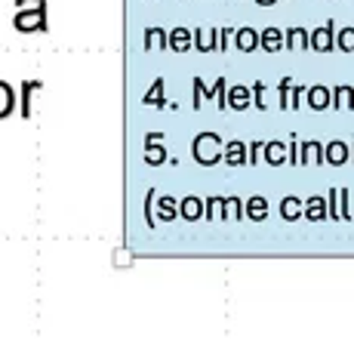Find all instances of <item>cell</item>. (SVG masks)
<instances>
[{
  "label": "cell",
  "mask_w": 354,
  "mask_h": 342,
  "mask_svg": "<svg viewBox=\"0 0 354 342\" xmlns=\"http://www.w3.org/2000/svg\"><path fill=\"white\" fill-rule=\"evenodd\" d=\"M222 145H225V142L216 133H201V136H194V142H192V154L201 167H216V163L222 161Z\"/></svg>",
  "instance_id": "1"
},
{
  "label": "cell",
  "mask_w": 354,
  "mask_h": 342,
  "mask_svg": "<svg viewBox=\"0 0 354 342\" xmlns=\"http://www.w3.org/2000/svg\"><path fill=\"white\" fill-rule=\"evenodd\" d=\"M333 46H336V22H326L324 28H317V31L308 34V50L333 53Z\"/></svg>",
  "instance_id": "2"
},
{
  "label": "cell",
  "mask_w": 354,
  "mask_h": 342,
  "mask_svg": "<svg viewBox=\"0 0 354 342\" xmlns=\"http://www.w3.org/2000/svg\"><path fill=\"white\" fill-rule=\"evenodd\" d=\"M154 219H160V222H173V219H179V201L169 195H154Z\"/></svg>",
  "instance_id": "3"
},
{
  "label": "cell",
  "mask_w": 354,
  "mask_h": 342,
  "mask_svg": "<svg viewBox=\"0 0 354 342\" xmlns=\"http://www.w3.org/2000/svg\"><path fill=\"white\" fill-rule=\"evenodd\" d=\"M222 161H225L228 167H243V163H247V145H243L241 139H231L228 145H222Z\"/></svg>",
  "instance_id": "4"
},
{
  "label": "cell",
  "mask_w": 354,
  "mask_h": 342,
  "mask_svg": "<svg viewBox=\"0 0 354 342\" xmlns=\"http://www.w3.org/2000/svg\"><path fill=\"white\" fill-rule=\"evenodd\" d=\"M302 216L308 219V222H324L326 219V197L311 195L308 201H302Z\"/></svg>",
  "instance_id": "5"
},
{
  "label": "cell",
  "mask_w": 354,
  "mask_h": 342,
  "mask_svg": "<svg viewBox=\"0 0 354 342\" xmlns=\"http://www.w3.org/2000/svg\"><path fill=\"white\" fill-rule=\"evenodd\" d=\"M225 102H228V108H234V111H243V108H250L253 105V96H250V87H228L225 90Z\"/></svg>",
  "instance_id": "6"
},
{
  "label": "cell",
  "mask_w": 354,
  "mask_h": 342,
  "mask_svg": "<svg viewBox=\"0 0 354 342\" xmlns=\"http://www.w3.org/2000/svg\"><path fill=\"white\" fill-rule=\"evenodd\" d=\"M216 31H219V28H197V31H192L194 50H197V53H219V44H216Z\"/></svg>",
  "instance_id": "7"
},
{
  "label": "cell",
  "mask_w": 354,
  "mask_h": 342,
  "mask_svg": "<svg viewBox=\"0 0 354 342\" xmlns=\"http://www.w3.org/2000/svg\"><path fill=\"white\" fill-rule=\"evenodd\" d=\"M167 46L173 53H188L194 46V37H192V31L188 28H173L167 34Z\"/></svg>",
  "instance_id": "8"
},
{
  "label": "cell",
  "mask_w": 354,
  "mask_h": 342,
  "mask_svg": "<svg viewBox=\"0 0 354 342\" xmlns=\"http://www.w3.org/2000/svg\"><path fill=\"white\" fill-rule=\"evenodd\" d=\"M324 163H333V167H342L348 163V145L339 139H333L330 145H324Z\"/></svg>",
  "instance_id": "9"
},
{
  "label": "cell",
  "mask_w": 354,
  "mask_h": 342,
  "mask_svg": "<svg viewBox=\"0 0 354 342\" xmlns=\"http://www.w3.org/2000/svg\"><path fill=\"white\" fill-rule=\"evenodd\" d=\"M234 46H237V53L259 50V31L256 28H234Z\"/></svg>",
  "instance_id": "10"
},
{
  "label": "cell",
  "mask_w": 354,
  "mask_h": 342,
  "mask_svg": "<svg viewBox=\"0 0 354 342\" xmlns=\"http://www.w3.org/2000/svg\"><path fill=\"white\" fill-rule=\"evenodd\" d=\"M179 216L185 219V222H197V219H203V201L201 197H182L179 201Z\"/></svg>",
  "instance_id": "11"
},
{
  "label": "cell",
  "mask_w": 354,
  "mask_h": 342,
  "mask_svg": "<svg viewBox=\"0 0 354 342\" xmlns=\"http://www.w3.org/2000/svg\"><path fill=\"white\" fill-rule=\"evenodd\" d=\"M299 163H324V145L321 142H299Z\"/></svg>",
  "instance_id": "12"
},
{
  "label": "cell",
  "mask_w": 354,
  "mask_h": 342,
  "mask_svg": "<svg viewBox=\"0 0 354 342\" xmlns=\"http://www.w3.org/2000/svg\"><path fill=\"white\" fill-rule=\"evenodd\" d=\"M259 46L265 53H281L283 50V31L281 28H265L259 34Z\"/></svg>",
  "instance_id": "13"
},
{
  "label": "cell",
  "mask_w": 354,
  "mask_h": 342,
  "mask_svg": "<svg viewBox=\"0 0 354 342\" xmlns=\"http://www.w3.org/2000/svg\"><path fill=\"white\" fill-rule=\"evenodd\" d=\"M283 46L292 53H305L308 50V31L305 28H290L287 34H283Z\"/></svg>",
  "instance_id": "14"
},
{
  "label": "cell",
  "mask_w": 354,
  "mask_h": 342,
  "mask_svg": "<svg viewBox=\"0 0 354 342\" xmlns=\"http://www.w3.org/2000/svg\"><path fill=\"white\" fill-rule=\"evenodd\" d=\"M262 157L271 167H281V163H287V145H283V142H265Z\"/></svg>",
  "instance_id": "15"
},
{
  "label": "cell",
  "mask_w": 354,
  "mask_h": 342,
  "mask_svg": "<svg viewBox=\"0 0 354 342\" xmlns=\"http://www.w3.org/2000/svg\"><path fill=\"white\" fill-rule=\"evenodd\" d=\"M241 216H243L241 197H222V207H219V219H222V222H231V219H241Z\"/></svg>",
  "instance_id": "16"
},
{
  "label": "cell",
  "mask_w": 354,
  "mask_h": 342,
  "mask_svg": "<svg viewBox=\"0 0 354 342\" xmlns=\"http://www.w3.org/2000/svg\"><path fill=\"white\" fill-rule=\"evenodd\" d=\"M305 96H308V105L315 111H326L330 108V90L326 87H311V90H305Z\"/></svg>",
  "instance_id": "17"
},
{
  "label": "cell",
  "mask_w": 354,
  "mask_h": 342,
  "mask_svg": "<svg viewBox=\"0 0 354 342\" xmlns=\"http://www.w3.org/2000/svg\"><path fill=\"white\" fill-rule=\"evenodd\" d=\"M330 105L333 108H354V87H336V90H330Z\"/></svg>",
  "instance_id": "18"
},
{
  "label": "cell",
  "mask_w": 354,
  "mask_h": 342,
  "mask_svg": "<svg viewBox=\"0 0 354 342\" xmlns=\"http://www.w3.org/2000/svg\"><path fill=\"white\" fill-rule=\"evenodd\" d=\"M167 148H163V142H145V163H151V167H160V163H167Z\"/></svg>",
  "instance_id": "19"
},
{
  "label": "cell",
  "mask_w": 354,
  "mask_h": 342,
  "mask_svg": "<svg viewBox=\"0 0 354 342\" xmlns=\"http://www.w3.org/2000/svg\"><path fill=\"white\" fill-rule=\"evenodd\" d=\"M145 50L148 53L167 50V31H163V28H148L145 31Z\"/></svg>",
  "instance_id": "20"
},
{
  "label": "cell",
  "mask_w": 354,
  "mask_h": 342,
  "mask_svg": "<svg viewBox=\"0 0 354 342\" xmlns=\"http://www.w3.org/2000/svg\"><path fill=\"white\" fill-rule=\"evenodd\" d=\"M281 216L287 219V222H296V219H302V201L299 197H283L281 201Z\"/></svg>",
  "instance_id": "21"
},
{
  "label": "cell",
  "mask_w": 354,
  "mask_h": 342,
  "mask_svg": "<svg viewBox=\"0 0 354 342\" xmlns=\"http://www.w3.org/2000/svg\"><path fill=\"white\" fill-rule=\"evenodd\" d=\"M247 216L253 219V222H262L265 216H268V201H265V197H250L247 201Z\"/></svg>",
  "instance_id": "22"
},
{
  "label": "cell",
  "mask_w": 354,
  "mask_h": 342,
  "mask_svg": "<svg viewBox=\"0 0 354 342\" xmlns=\"http://www.w3.org/2000/svg\"><path fill=\"white\" fill-rule=\"evenodd\" d=\"M192 84H194V99H192V108H194V111H197V108H201V105H203V99H213V90H209V87H207V84H203V80H201V78H194V80H192Z\"/></svg>",
  "instance_id": "23"
},
{
  "label": "cell",
  "mask_w": 354,
  "mask_h": 342,
  "mask_svg": "<svg viewBox=\"0 0 354 342\" xmlns=\"http://www.w3.org/2000/svg\"><path fill=\"white\" fill-rule=\"evenodd\" d=\"M19 28H22V31H37V28H44V10H37L34 16H19Z\"/></svg>",
  "instance_id": "24"
},
{
  "label": "cell",
  "mask_w": 354,
  "mask_h": 342,
  "mask_svg": "<svg viewBox=\"0 0 354 342\" xmlns=\"http://www.w3.org/2000/svg\"><path fill=\"white\" fill-rule=\"evenodd\" d=\"M142 102H145V105H158V108L163 105V78L154 80V87L145 93V99H142Z\"/></svg>",
  "instance_id": "25"
},
{
  "label": "cell",
  "mask_w": 354,
  "mask_h": 342,
  "mask_svg": "<svg viewBox=\"0 0 354 342\" xmlns=\"http://www.w3.org/2000/svg\"><path fill=\"white\" fill-rule=\"evenodd\" d=\"M336 46H339L342 53H354V28L336 31Z\"/></svg>",
  "instance_id": "26"
},
{
  "label": "cell",
  "mask_w": 354,
  "mask_h": 342,
  "mask_svg": "<svg viewBox=\"0 0 354 342\" xmlns=\"http://www.w3.org/2000/svg\"><path fill=\"white\" fill-rule=\"evenodd\" d=\"M326 219L342 222V219H339V191L336 188H330V195H326Z\"/></svg>",
  "instance_id": "27"
},
{
  "label": "cell",
  "mask_w": 354,
  "mask_h": 342,
  "mask_svg": "<svg viewBox=\"0 0 354 342\" xmlns=\"http://www.w3.org/2000/svg\"><path fill=\"white\" fill-rule=\"evenodd\" d=\"M219 207H222V197H207L203 201V219H209V222L219 219Z\"/></svg>",
  "instance_id": "28"
},
{
  "label": "cell",
  "mask_w": 354,
  "mask_h": 342,
  "mask_svg": "<svg viewBox=\"0 0 354 342\" xmlns=\"http://www.w3.org/2000/svg\"><path fill=\"white\" fill-rule=\"evenodd\" d=\"M305 90H308V87H290V93H287V108H290V111H296V108L302 105Z\"/></svg>",
  "instance_id": "29"
},
{
  "label": "cell",
  "mask_w": 354,
  "mask_h": 342,
  "mask_svg": "<svg viewBox=\"0 0 354 342\" xmlns=\"http://www.w3.org/2000/svg\"><path fill=\"white\" fill-rule=\"evenodd\" d=\"M225 90H228V80H225V78H219V80H216V87H213V96H216V105H219L222 111L228 108V102H225Z\"/></svg>",
  "instance_id": "30"
},
{
  "label": "cell",
  "mask_w": 354,
  "mask_h": 342,
  "mask_svg": "<svg viewBox=\"0 0 354 342\" xmlns=\"http://www.w3.org/2000/svg\"><path fill=\"white\" fill-rule=\"evenodd\" d=\"M250 96H253V105L259 108V111H265V84L262 80H256V84L250 87Z\"/></svg>",
  "instance_id": "31"
},
{
  "label": "cell",
  "mask_w": 354,
  "mask_h": 342,
  "mask_svg": "<svg viewBox=\"0 0 354 342\" xmlns=\"http://www.w3.org/2000/svg\"><path fill=\"white\" fill-rule=\"evenodd\" d=\"M339 219L351 222V210H348V188H339Z\"/></svg>",
  "instance_id": "32"
},
{
  "label": "cell",
  "mask_w": 354,
  "mask_h": 342,
  "mask_svg": "<svg viewBox=\"0 0 354 342\" xmlns=\"http://www.w3.org/2000/svg\"><path fill=\"white\" fill-rule=\"evenodd\" d=\"M262 152H265V142H250V145H247V163H250V167H256L259 157H262Z\"/></svg>",
  "instance_id": "33"
},
{
  "label": "cell",
  "mask_w": 354,
  "mask_h": 342,
  "mask_svg": "<svg viewBox=\"0 0 354 342\" xmlns=\"http://www.w3.org/2000/svg\"><path fill=\"white\" fill-rule=\"evenodd\" d=\"M154 195H158V191H148L145 195V222L151 225V228L158 225V219H154Z\"/></svg>",
  "instance_id": "34"
},
{
  "label": "cell",
  "mask_w": 354,
  "mask_h": 342,
  "mask_svg": "<svg viewBox=\"0 0 354 342\" xmlns=\"http://www.w3.org/2000/svg\"><path fill=\"white\" fill-rule=\"evenodd\" d=\"M231 34H234V28H219V31H216V44H219V53H228Z\"/></svg>",
  "instance_id": "35"
},
{
  "label": "cell",
  "mask_w": 354,
  "mask_h": 342,
  "mask_svg": "<svg viewBox=\"0 0 354 342\" xmlns=\"http://www.w3.org/2000/svg\"><path fill=\"white\" fill-rule=\"evenodd\" d=\"M277 93H281V108L287 111V93H290V78H281V84H277Z\"/></svg>",
  "instance_id": "36"
},
{
  "label": "cell",
  "mask_w": 354,
  "mask_h": 342,
  "mask_svg": "<svg viewBox=\"0 0 354 342\" xmlns=\"http://www.w3.org/2000/svg\"><path fill=\"white\" fill-rule=\"evenodd\" d=\"M145 142H163V133H148Z\"/></svg>",
  "instance_id": "37"
},
{
  "label": "cell",
  "mask_w": 354,
  "mask_h": 342,
  "mask_svg": "<svg viewBox=\"0 0 354 342\" xmlns=\"http://www.w3.org/2000/svg\"><path fill=\"white\" fill-rule=\"evenodd\" d=\"M256 3H259V6H274L277 0H256Z\"/></svg>",
  "instance_id": "38"
},
{
  "label": "cell",
  "mask_w": 354,
  "mask_h": 342,
  "mask_svg": "<svg viewBox=\"0 0 354 342\" xmlns=\"http://www.w3.org/2000/svg\"><path fill=\"white\" fill-rule=\"evenodd\" d=\"M348 161L354 163V142H351V152H348Z\"/></svg>",
  "instance_id": "39"
}]
</instances>
